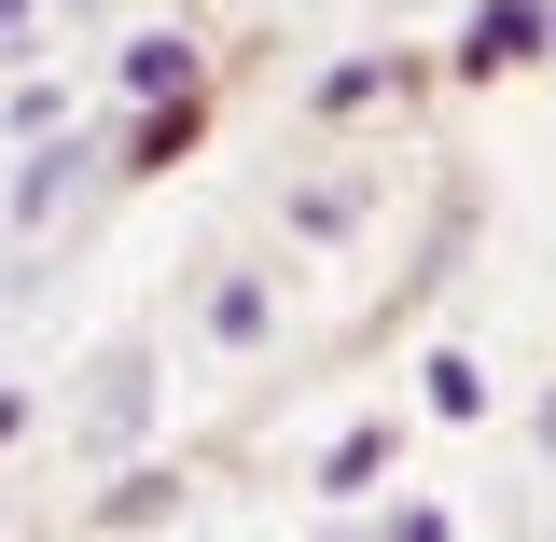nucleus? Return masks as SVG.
Masks as SVG:
<instances>
[{
    "label": "nucleus",
    "mask_w": 556,
    "mask_h": 542,
    "mask_svg": "<svg viewBox=\"0 0 556 542\" xmlns=\"http://www.w3.org/2000/svg\"><path fill=\"white\" fill-rule=\"evenodd\" d=\"M153 417H167V390H153V335H112L84 376H70V445H84V459H139Z\"/></svg>",
    "instance_id": "f257e3e1"
},
{
    "label": "nucleus",
    "mask_w": 556,
    "mask_h": 542,
    "mask_svg": "<svg viewBox=\"0 0 556 542\" xmlns=\"http://www.w3.org/2000/svg\"><path fill=\"white\" fill-rule=\"evenodd\" d=\"M543 56H556V0H473L445 42V84H501V70H543Z\"/></svg>",
    "instance_id": "f03ea898"
},
{
    "label": "nucleus",
    "mask_w": 556,
    "mask_h": 542,
    "mask_svg": "<svg viewBox=\"0 0 556 542\" xmlns=\"http://www.w3.org/2000/svg\"><path fill=\"white\" fill-rule=\"evenodd\" d=\"M98 167H112V139H70V126H42V139H28V167H14V237H42V223H56V209L84 196Z\"/></svg>",
    "instance_id": "7ed1b4c3"
},
{
    "label": "nucleus",
    "mask_w": 556,
    "mask_h": 542,
    "mask_svg": "<svg viewBox=\"0 0 556 542\" xmlns=\"http://www.w3.org/2000/svg\"><path fill=\"white\" fill-rule=\"evenodd\" d=\"M390 474H404V417H348L334 445L306 459V487H320V501H362V487H390Z\"/></svg>",
    "instance_id": "20e7f679"
},
{
    "label": "nucleus",
    "mask_w": 556,
    "mask_h": 542,
    "mask_svg": "<svg viewBox=\"0 0 556 542\" xmlns=\"http://www.w3.org/2000/svg\"><path fill=\"white\" fill-rule=\"evenodd\" d=\"M112 98H208V56L181 42V28H126V56H112Z\"/></svg>",
    "instance_id": "39448f33"
},
{
    "label": "nucleus",
    "mask_w": 556,
    "mask_h": 542,
    "mask_svg": "<svg viewBox=\"0 0 556 542\" xmlns=\"http://www.w3.org/2000/svg\"><path fill=\"white\" fill-rule=\"evenodd\" d=\"M417 84H431V70H417L404 42H390V56H334V70H320V98H306V112H320V126H348V112H376V98H417Z\"/></svg>",
    "instance_id": "423d86ee"
},
{
    "label": "nucleus",
    "mask_w": 556,
    "mask_h": 542,
    "mask_svg": "<svg viewBox=\"0 0 556 542\" xmlns=\"http://www.w3.org/2000/svg\"><path fill=\"white\" fill-rule=\"evenodd\" d=\"M195 139H208V98H139V112H126V139H112V153H126V167H181Z\"/></svg>",
    "instance_id": "0eeeda50"
},
{
    "label": "nucleus",
    "mask_w": 556,
    "mask_h": 542,
    "mask_svg": "<svg viewBox=\"0 0 556 542\" xmlns=\"http://www.w3.org/2000/svg\"><path fill=\"white\" fill-rule=\"evenodd\" d=\"M153 515H181V459H126L98 487V529H153Z\"/></svg>",
    "instance_id": "6e6552de"
},
{
    "label": "nucleus",
    "mask_w": 556,
    "mask_h": 542,
    "mask_svg": "<svg viewBox=\"0 0 556 542\" xmlns=\"http://www.w3.org/2000/svg\"><path fill=\"white\" fill-rule=\"evenodd\" d=\"M265 320H278V278H265V265L208 278V335H223V348H265Z\"/></svg>",
    "instance_id": "1a4fd4ad"
},
{
    "label": "nucleus",
    "mask_w": 556,
    "mask_h": 542,
    "mask_svg": "<svg viewBox=\"0 0 556 542\" xmlns=\"http://www.w3.org/2000/svg\"><path fill=\"white\" fill-rule=\"evenodd\" d=\"M417 404L431 417H486V362L473 348H431V362H417Z\"/></svg>",
    "instance_id": "9d476101"
},
{
    "label": "nucleus",
    "mask_w": 556,
    "mask_h": 542,
    "mask_svg": "<svg viewBox=\"0 0 556 542\" xmlns=\"http://www.w3.org/2000/svg\"><path fill=\"white\" fill-rule=\"evenodd\" d=\"M362 209H376V181H306V196H292V237H348Z\"/></svg>",
    "instance_id": "9b49d317"
},
{
    "label": "nucleus",
    "mask_w": 556,
    "mask_h": 542,
    "mask_svg": "<svg viewBox=\"0 0 556 542\" xmlns=\"http://www.w3.org/2000/svg\"><path fill=\"white\" fill-rule=\"evenodd\" d=\"M362 542H459V515L417 501V487H390V515H362Z\"/></svg>",
    "instance_id": "f8f14e48"
},
{
    "label": "nucleus",
    "mask_w": 556,
    "mask_h": 542,
    "mask_svg": "<svg viewBox=\"0 0 556 542\" xmlns=\"http://www.w3.org/2000/svg\"><path fill=\"white\" fill-rule=\"evenodd\" d=\"M28 28H42V0H0V56H28Z\"/></svg>",
    "instance_id": "ddd939ff"
},
{
    "label": "nucleus",
    "mask_w": 556,
    "mask_h": 542,
    "mask_svg": "<svg viewBox=\"0 0 556 542\" xmlns=\"http://www.w3.org/2000/svg\"><path fill=\"white\" fill-rule=\"evenodd\" d=\"M28 417H42V404H28V390H0V445H14V431H28Z\"/></svg>",
    "instance_id": "4468645a"
},
{
    "label": "nucleus",
    "mask_w": 556,
    "mask_h": 542,
    "mask_svg": "<svg viewBox=\"0 0 556 542\" xmlns=\"http://www.w3.org/2000/svg\"><path fill=\"white\" fill-rule=\"evenodd\" d=\"M529 445H543V459H556V390H543V417H529Z\"/></svg>",
    "instance_id": "2eb2a0df"
},
{
    "label": "nucleus",
    "mask_w": 556,
    "mask_h": 542,
    "mask_svg": "<svg viewBox=\"0 0 556 542\" xmlns=\"http://www.w3.org/2000/svg\"><path fill=\"white\" fill-rule=\"evenodd\" d=\"M320 542H362V529H320Z\"/></svg>",
    "instance_id": "dca6fc26"
},
{
    "label": "nucleus",
    "mask_w": 556,
    "mask_h": 542,
    "mask_svg": "<svg viewBox=\"0 0 556 542\" xmlns=\"http://www.w3.org/2000/svg\"><path fill=\"white\" fill-rule=\"evenodd\" d=\"M543 70H556V56H543Z\"/></svg>",
    "instance_id": "f3484780"
}]
</instances>
